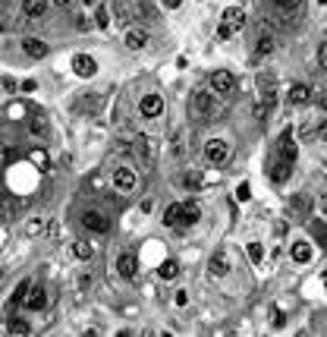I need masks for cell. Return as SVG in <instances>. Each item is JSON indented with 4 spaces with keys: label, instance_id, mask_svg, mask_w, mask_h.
I'll list each match as a JSON object with an SVG mask.
<instances>
[{
    "label": "cell",
    "instance_id": "cell-1",
    "mask_svg": "<svg viewBox=\"0 0 327 337\" xmlns=\"http://www.w3.org/2000/svg\"><path fill=\"white\" fill-rule=\"evenodd\" d=\"M204 158H208V164H214V167H220L223 161L230 158V148L223 139H211L208 145H204Z\"/></svg>",
    "mask_w": 327,
    "mask_h": 337
},
{
    "label": "cell",
    "instance_id": "cell-2",
    "mask_svg": "<svg viewBox=\"0 0 327 337\" xmlns=\"http://www.w3.org/2000/svg\"><path fill=\"white\" fill-rule=\"evenodd\" d=\"M135 183H139V177H135L132 167H120L114 174V189H117V193H132Z\"/></svg>",
    "mask_w": 327,
    "mask_h": 337
},
{
    "label": "cell",
    "instance_id": "cell-3",
    "mask_svg": "<svg viewBox=\"0 0 327 337\" xmlns=\"http://www.w3.org/2000/svg\"><path fill=\"white\" fill-rule=\"evenodd\" d=\"M73 70H76V76H82V79H91V76L98 73V63H94V57H88V54H76Z\"/></svg>",
    "mask_w": 327,
    "mask_h": 337
},
{
    "label": "cell",
    "instance_id": "cell-4",
    "mask_svg": "<svg viewBox=\"0 0 327 337\" xmlns=\"http://www.w3.org/2000/svg\"><path fill=\"white\" fill-rule=\"evenodd\" d=\"M211 89L214 92H220V95H230L236 89V79H233V73H227V70H217L211 76Z\"/></svg>",
    "mask_w": 327,
    "mask_h": 337
},
{
    "label": "cell",
    "instance_id": "cell-5",
    "mask_svg": "<svg viewBox=\"0 0 327 337\" xmlns=\"http://www.w3.org/2000/svg\"><path fill=\"white\" fill-rule=\"evenodd\" d=\"M82 224H85L91 233H107V230H110V221H107L101 211H85V214H82Z\"/></svg>",
    "mask_w": 327,
    "mask_h": 337
},
{
    "label": "cell",
    "instance_id": "cell-6",
    "mask_svg": "<svg viewBox=\"0 0 327 337\" xmlns=\"http://www.w3.org/2000/svg\"><path fill=\"white\" fill-rule=\"evenodd\" d=\"M22 306L29 309V312H41V309L47 306V293L41 290V287H32L29 293H25V299H22Z\"/></svg>",
    "mask_w": 327,
    "mask_h": 337
},
{
    "label": "cell",
    "instance_id": "cell-7",
    "mask_svg": "<svg viewBox=\"0 0 327 337\" xmlns=\"http://www.w3.org/2000/svg\"><path fill=\"white\" fill-rule=\"evenodd\" d=\"M192 110L199 117H208L211 110H214V95L211 92H195L192 95Z\"/></svg>",
    "mask_w": 327,
    "mask_h": 337
},
{
    "label": "cell",
    "instance_id": "cell-8",
    "mask_svg": "<svg viewBox=\"0 0 327 337\" xmlns=\"http://www.w3.org/2000/svg\"><path fill=\"white\" fill-rule=\"evenodd\" d=\"M139 110H142V117H158L164 110V98L161 95H145L139 101Z\"/></svg>",
    "mask_w": 327,
    "mask_h": 337
},
{
    "label": "cell",
    "instance_id": "cell-9",
    "mask_svg": "<svg viewBox=\"0 0 327 337\" xmlns=\"http://www.w3.org/2000/svg\"><path fill=\"white\" fill-rule=\"evenodd\" d=\"M296 154H299V148H296V142H292V129H283L280 133V158L292 164Z\"/></svg>",
    "mask_w": 327,
    "mask_h": 337
},
{
    "label": "cell",
    "instance_id": "cell-10",
    "mask_svg": "<svg viewBox=\"0 0 327 337\" xmlns=\"http://www.w3.org/2000/svg\"><path fill=\"white\" fill-rule=\"evenodd\" d=\"M135 268H139V262H135V255H132V252H123V255L117 258V271L123 274L126 281H132V278H135Z\"/></svg>",
    "mask_w": 327,
    "mask_h": 337
},
{
    "label": "cell",
    "instance_id": "cell-11",
    "mask_svg": "<svg viewBox=\"0 0 327 337\" xmlns=\"http://www.w3.org/2000/svg\"><path fill=\"white\" fill-rule=\"evenodd\" d=\"M289 101H292V104H299V107L312 104V89H308L305 82H296V85L289 89Z\"/></svg>",
    "mask_w": 327,
    "mask_h": 337
},
{
    "label": "cell",
    "instance_id": "cell-12",
    "mask_svg": "<svg viewBox=\"0 0 327 337\" xmlns=\"http://www.w3.org/2000/svg\"><path fill=\"white\" fill-rule=\"evenodd\" d=\"M183 218H186V208H183L179 202L167 205V211H164V224H167V227H179V224H183Z\"/></svg>",
    "mask_w": 327,
    "mask_h": 337
},
{
    "label": "cell",
    "instance_id": "cell-13",
    "mask_svg": "<svg viewBox=\"0 0 327 337\" xmlns=\"http://www.w3.org/2000/svg\"><path fill=\"white\" fill-rule=\"evenodd\" d=\"M289 170H292V164L283 161V158H277V161L271 164V180H274V183H286V180H289Z\"/></svg>",
    "mask_w": 327,
    "mask_h": 337
},
{
    "label": "cell",
    "instance_id": "cell-14",
    "mask_svg": "<svg viewBox=\"0 0 327 337\" xmlns=\"http://www.w3.org/2000/svg\"><path fill=\"white\" fill-rule=\"evenodd\" d=\"M126 48H129V50H142V48H148V32H142V29L126 32Z\"/></svg>",
    "mask_w": 327,
    "mask_h": 337
},
{
    "label": "cell",
    "instance_id": "cell-15",
    "mask_svg": "<svg viewBox=\"0 0 327 337\" xmlns=\"http://www.w3.org/2000/svg\"><path fill=\"white\" fill-rule=\"evenodd\" d=\"M22 50H25V54H29V57L41 60V57L47 54V45H44V41H41V38H25V41H22Z\"/></svg>",
    "mask_w": 327,
    "mask_h": 337
},
{
    "label": "cell",
    "instance_id": "cell-16",
    "mask_svg": "<svg viewBox=\"0 0 327 337\" xmlns=\"http://www.w3.org/2000/svg\"><path fill=\"white\" fill-rule=\"evenodd\" d=\"M289 255H292V262L305 265L308 258H312V246H308L305 240H296V243H292V249H289Z\"/></svg>",
    "mask_w": 327,
    "mask_h": 337
},
{
    "label": "cell",
    "instance_id": "cell-17",
    "mask_svg": "<svg viewBox=\"0 0 327 337\" xmlns=\"http://www.w3.org/2000/svg\"><path fill=\"white\" fill-rule=\"evenodd\" d=\"M223 22H230V25L239 32V29L245 25V13L239 10V6H227V10H223Z\"/></svg>",
    "mask_w": 327,
    "mask_h": 337
},
{
    "label": "cell",
    "instance_id": "cell-18",
    "mask_svg": "<svg viewBox=\"0 0 327 337\" xmlns=\"http://www.w3.org/2000/svg\"><path fill=\"white\" fill-rule=\"evenodd\" d=\"M208 271L214 274V278H223V274L230 271V262H227V255H211V262H208Z\"/></svg>",
    "mask_w": 327,
    "mask_h": 337
},
{
    "label": "cell",
    "instance_id": "cell-19",
    "mask_svg": "<svg viewBox=\"0 0 327 337\" xmlns=\"http://www.w3.org/2000/svg\"><path fill=\"white\" fill-rule=\"evenodd\" d=\"M158 274L164 281H173L176 274H179V262H173V258H167V262H161V268H158Z\"/></svg>",
    "mask_w": 327,
    "mask_h": 337
},
{
    "label": "cell",
    "instance_id": "cell-20",
    "mask_svg": "<svg viewBox=\"0 0 327 337\" xmlns=\"http://www.w3.org/2000/svg\"><path fill=\"white\" fill-rule=\"evenodd\" d=\"M183 208H186V218H183V224H199V218H202V211H199V205L195 202H183Z\"/></svg>",
    "mask_w": 327,
    "mask_h": 337
},
{
    "label": "cell",
    "instance_id": "cell-21",
    "mask_svg": "<svg viewBox=\"0 0 327 337\" xmlns=\"http://www.w3.org/2000/svg\"><path fill=\"white\" fill-rule=\"evenodd\" d=\"M22 6H25V13H29L32 19H38V16L44 13V0H22Z\"/></svg>",
    "mask_w": 327,
    "mask_h": 337
},
{
    "label": "cell",
    "instance_id": "cell-22",
    "mask_svg": "<svg viewBox=\"0 0 327 337\" xmlns=\"http://www.w3.org/2000/svg\"><path fill=\"white\" fill-rule=\"evenodd\" d=\"M6 331H10V334H29L32 325H29V322H19V318H13V322H6Z\"/></svg>",
    "mask_w": 327,
    "mask_h": 337
},
{
    "label": "cell",
    "instance_id": "cell-23",
    "mask_svg": "<svg viewBox=\"0 0 327 337\" xmlns=\"http://www.w3.org/2000/svg\"><path fill=\"white\" fill-rule=\"evenodd\" d=\"M248 258H252L255 265H261V258H264V246L258 243V240H252V243H248Z\"/></svg>",
    "mask_w": 327,
    "mask_h": 337
},
{
    "label": "cell",
    "instance_id": "cell-24",
    "mask_svg": "<svg viewBox=\"0 0 327 337\" xmlns=\"http://www.w3.org/2000/svg\"><path fill=\"white\" fill-rule=\"evenodd\" d=\"M29 158H32V164H35V167L47 170V151H44V148H35V151L29 154Z\"/></svg>",
    "mask_w": 327,
    "mask_h": 337
},
{
    "label": "cell",
    "instance_id": "cell-25",
    "mask_svg": "<svg viewBox=\"0 0 327 337\" xmlns=\"http://www.w3.org/2000/svg\"><path fill=\"white\" fill-rule=\"evenodd\" d=\"M271 325L277 328V331H280V328H286V315H283V309H280V306H274V309H271Z\"/></svg>",
    "mask_w": 327,
    "mask_h": 337
},
{
    "label": "cell",
    "instance_id": "cell-26",
    "mask_svg": "<svg viewBox=\"0 0 327 337\" xmlns=\"http://www.w3.org/2000/svg\"><path fill=\"white\" fill-rule=\"evenodd\" d=\"M73 252H76V258H82V262H88V258L94 255V249H91L88 243H76V246H73Z\"/></svg>",
    "mask_w": 327,
    "mask_h": 337
},
{
    "label": "cell",
    "instance_id": "cell-27",
    "mask_svg": "<svg viewBox=\"0 0 327 337\" xmlns=\"http://www.w3.org/2000/svg\"><path fill=\"white\" fill-rule=\"evenodd\" d=\"M29 290H32V281H22L19 287H16V293H13V302H16V306H22V299H25V293H29Z\"/></svg>",
    "mask_w": 327,
    "mask_h": 337
},
{
    "label": "cell",
    "instance_id": "cell-28",
    "mask_svg": "<svg viewBox=\"0 0 327 337\" xmlns=\"http://www.w3.org/2000/svg\"><path fill=\"white\" fill-rule=\"evenodd\" d=\"M94 22H98L101 29H107V25H110V13H107V6H98V10H94Z\"/></svg>",
    "mask_w": 327,
    "mask_h": 337
},
{
    "label": "cell",
    "instance_id": "cell-29",
    "mask_svg": "<svg viewBox=\"0 0 327 337\" xmlns=\"http://www.w3.org/2000/svg\"><path fill=\"white\" fill-rule=\"evenodd\" d=\"M271 3L277 6V10H286V13H289V10H299V3H302V0H271Z\"/></svg>",
    "mask_w": 327,
    "mask_h": 337
},
{
    "label": "cell",
    "instance_id": "cell-30",
    "mask_svg": "<svg viewBox=\"0 0 327 337\" xmlns=\"http://www.w3.org/2000/svg\"><path fill=\"white\" fill-rule=\"evenodd\" d=\"M236 198H239V202H248V198H252V186H248V183H239V186H236Z\"/></svg>",
    "mask_w": 327,
    "mask_h": 337
},
{
    "label": "cell",
    "instance_id": "cell-31",
    "mask_svg": "<svg viewBox=\"0 0 327 337\" xmlns=\"http://www.w3.org/2000/svg\"><path fill=\"white\" fill-rule=\"evenodd\" d=\"M312 230L318 233V240H321V246L327 249V227H324V224H321V221H315V224H312Z\"/></svg>",
    "mask_w": 327,
    "mask_h": 337
},
{
    "label": "cell",
    "instance_id": "cell-32",
    "mask_svg": "<svg viewBox=\"0 0 327 337\" xmlns=\"http://www.w3.org/2000/svg\"><path fill=\"white\" fill-rule=\"evenodd\" d=\"M233 32H236V29H233L230 22H220V25H217V38H220V41H227L230 35H233Z\"/></svg>",
    "mask_w": 327,
    "mask_h": 337
},
{
    "label": "cell",
    "instance_id": "cell-33",
    "mask_svg": "<svg viewBox=\"0 0 327 337\" xmlns=\"http://www.w3.org/2000/svg\"><path fill=\"white\" fill-rule=\"evenodd\" d=\"M271 50H274V41H271V38H261V41H258V54H261V57L271 54Z\"/></svg>",
    "mask_w": 327,
    "mask_h": 337
},
{
    "label": "cell",
    "instance_id": "cell-34",
    "mask_svg": "<svg viewBox=\"0 0 327 337\" xmlns=\"http://www.w3.org/2000/svg\"><path fill=\"white\" fill-rule=\"evenodd\" d=\"M173 302H176V306H186V302H189V293H186V290H176Z\"/></svg>",
    "mask_w": 327,
    "mask_h": 337
},
{
    "label": "cell",
    "instance_id": "cell-35",
    "mask_svg": "<svg viewBox=\"0 0 327 337\" xmlns=\"http://www.w3.org/2000/svg\"><path fill=\"white\" fill-rule=\"evenodd\" d=\"M91 287V274H79V290H88Z\"/></svg>",
    "mask_w": 327,
    "mask_h": 337
},
{
    "label": "cell",
    "instance_id": "cell-36",
    "mask_svg": "<svg viewBox=\"0 0 327 337\" xmlns=\"http://www.w3.org/2000/svg\"><path fill=\"white\" fill-rule=\"evenodd\" d=\"M32 133H44V120H41V117L32 120Z\"/></svg>",
    "mask_w": 327,
    "mask_h": 337
},
{
    "label": "cell",
    "instance_id": "cell-37",
    "mask_svg": "<svg viewBox=\"0 0 327 337\" xmlns=\"http://www.w3.org/2000/svg\"><path fill=\"white\" fill-rule=\"evenodd\" d=\"M41 227H44L41 221H32V224H29V233H41Z\"/></svg>",
    "mask_w": 327,
    "mask_h": 337
},
{
    "label": "cell",
    "instance_id": "cell-38",
    "mask_svg": "<svg viewBox=\"0 0 327 337\" xmlns=\"http://www.w3.org/2000/svg\"><path fill=\"white\" fill-rule=\"evenodd\" d=\"M35 89H38V85L32 82V79H25V82H22V92H35Z\"/></svg>",
    "mask_w": 327,
    "mask_h": 337
},
{
    "label": "cell",
    "instance_id": "cell-39",
    "mask_svg": "<svg viewBox=\"0 0 327 337\" xmlns=\"http://www.w3.org/2000/svg\"><path fill=\"white\" fill-rule=\"evenodd\" d=\"M318 139H327V120L321 123V129H318Z\"/></svg>",
    "mask_w": 327,
    "mask_h": 337
},
{
    "label": "cell",
    "instance_id": "cell-40",
    "mask_svg": "<svg viewBox=\"0 0 327 337\" xmlns=\"http://www.w3.org/2000/svg\"><path fill=\"white\" fill-rule=\"evenodd\" d=\"M179 3H183V0H164V6H170V10H176Z\"/></svg>",
    "mask_w": 327,
    "mask_h": 337
},
{
    "label": "cell",
    "instance_id": "cell-41",
    "mask_svg": "<svg viewBox=\"0 0 327 337\" xmlns=\"http://www.w3.org/2000/svg\"><path fill=\"white\" fill-rule=\"evenodd\" d=\"M54 3H57V6H66V3H70V0H54Z\"/></svg>",
    "mask_w": 327,
    "mask_h": 337
},
{
    "label": "cell",
    "instance_id": "cell-42",
    "mask_svg": "<svg viewBox=\"0 0 327 337\" xmlns=\"http://www.w3.org/2000/svg\"><path fill=\"white\" fill-rule=\"evenodd\" d=\"M318 3H321V6H327V0H318Z\"/></svg>",
    "mask_w": 327,
    "mask_h": 337
},
{
    "label": "cell",
    "instance_id": "cell-43",
    "mask_svg": "<svg viewBox=\"0 0 327 337\" xmlns=\"http://www.w3.org/2000/svg\"><path fill=\"white\" fill-rule=\"evenodd\" d=\"M324 287H327V271H324Z\"/></svg>",
    "mask_w": 327,
    "mask_h": 337
},
{
    "label": "cell",
    "instance_id": "cell-44",
    "mask_svg": "<svg viewBox=\"0 0 327 337\" xmlns=\"http://www.w3.org/2000/svg\"><path fill=\"white\" fill-rule=\"evenodd\" d=\"M0 274H3V271H0Z\"/></svg>",
    "mask_w": 327,
    "mask_h": 337
}]
</instances>
